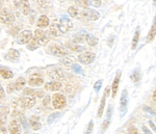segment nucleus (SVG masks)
Segmentation results:
<instances>
[{
  "mask_svg": "<svg viewBox=\"0 0 156 134\" xmlns=\"http://www.w3.org/2000/svg\"><path fill=\"white\" fill-rule=\"evenodd\" d=\"M48 52L50 54L54 55V56L57 57H64L68 54V50L66 47H64L60 44H56V43H53L48 47Z\"/></svg>",
  "mask_w": 156,
  "mask_h": 134,
  "instance_id": "f257e3e1",
  "label": "nucleus"
},
{
  "mask_svg": "<svg viewBox=\"0 0 156 134\" xmlns=\"http://www.w3.org/2000/svg\"><path fill=\"white\" fill-rule=\"evenodd\" d=\"M15 22L14 14L7 9H2L0 11V23L5 25H12Z\"/></svg>",
  "mask_w": 156,
  "mask_h": 134,
  "instance_id": "f03ea898",
  "label": "nucleus"
},
{
  "mask_svg": "<svg viewBox=\"0 0 156 134\" xmlns=\"http://www.w3.org/2000/svg\"><path fill=\"white\" fill-rule=\"evenodd\" d=\"M66 103V97L62 93H54L52 97V105L55 109H62V107H65Z\"/></svg>",
  "mask_w": 156,
  "mask_h": 134,
  "instance_id": "7ed1b4c3",
  "label": "nucleus"
},
{
  "mask_svg": "<svg viewBox=\"0 0 156 134\" xmlns=\"http://www.w3.org/2000/svg\"><path fill=\"white\" fill-rule=\"evenodd\" d=\"M95 58H96V54L93 52H89V51L81 53V54H79L77 57L78 62H79L80 64H83V65L92 64V62L95 60Z\"/></svg>",
  "mask_w": 156,
  "mask_h": 134,
  "instance_id": "20e7f679",
  "label": "nucleus"
},
{
  "mask_svg": "<svg viewBox=\"0 0 156 134\" xmlns=\"http://www.w3.org/2000/svg\"><path fill=\"white\" fill-rule=\"evenodd\" d=\"M80 16L85 18L87 20H90V21H96V20L99 19L100 14L95 9H83L81 12H80Z\"/></svg>",
  "mask_w": 156,
  "mask_h": 134,
  "instance_id": "39448f33",
  "label": "nucleus"
},
{
  "mask_svg": "<svg viewBox=\"0 0 156 134\" xmlns=\"http://www.w3.org/2000/svg\"><path fill=\"white\" fill-rule=\"evenodd\" d=\"M48 76L51 79L53 80H56V81H60V80L65 79V73L64 71L59 68H51L49 71H48Z\"/></svg>",
  "mask_w": 156,
  "mask_h": 134,
  "instance_id": "423d86ee",
  "label": "nucleus"
},
{
  "mask_svg": "<svg viewBox=\"0 0 156 134\" xmlns=\"http://www.w3.org/2000/svg\"><path fill=\"white\" fill-rule=\"evenodd\" d=\"M14 4L16 7H18V9H21L24 15H28L29 12H31L28 0H15Z\"/></svg>",
  "mask_w": 156,
  "mask_h": 134,
  "instance_id": "0eeeda50",
  "label": "nucleus"
},
{
  "mask_svg": "<svg viewBox=\"0 0 156 134\" xmlns=\"http://www.w3.org/2000/svg\"><path fill=\"white\" fill-rule=\"evenodd\" d=\"M34 37H36L37 41L39 42L40 46H46V45L48 44V42H49L48 37H46V34H45L41 28L37 29L36 31H34Z\"/></svg>",
  "mask_w": 156,
  "mask_h": 134,
  "instance_id": "6e6552de",
  "label": "nucleus"
},
{
  "mask_svg": "<svg viewBox=\"0 0 156 134\" xmlns=\"http://www.w3.org/2000/svg\"><path fill=\"white\" fill-rule=\"evenodd\" d=\"M19 100L23 108H31L36 104V97H34V96H24L22 99Z\"/></svg>",
  "mask_w": 156,
  "mask_h": 134,
  "instance_id": "1a4fd4ad",
  "label": "nucleus"
},
{
  "mask_svg": "<svg viewBox=\"0 0 156 134\" xmlns=\"http://www.w3.org/2000/svg\"><path fill=\"white\" fill-rule=\"evenodd\" d=\"M58 24H59L60 32H62V34L68 32L69 30H71L73 28V23L69 19H67V18H62L58 21Z\"/></svg>",
  "mask_w": 156,
  "mask_h": 134,
  "instance_id": "9d476101",
  "label": "nucleus"
},
{
  "mask_svg": "<svg viewBox=\"0 0 156 134\" xmlns=\"http://www.w3.org/2000/svg\"><path fill=\"white\" fill-rule=\"evenodd\" d=\"M110 93V88L109 87H105V90H104V93L102 96V99H101V104L99 106V109H98V113H97V117L98 118H102V115H103V111H104V108H105V103H106V98L107 96Z\"/></svg>",
  "mask_w": 156,
  "mask_h": 134,
  "instance_id": "9b49d317",
  "label": "nucleus"
},
{
  "mask_svg": "<svg viewBox=\"0 0 156 134\" xmlns=\"http://www.w3.org/2000/svg\"><path fill=\"white\" fill-rule=\"evenodd\" d=\"M32 39V32L30 30H23L18 35V43L19 44H27Z\"/></svg>",
  "mask_w": 156,
  "mask_h": 134,
  "instance_id": "f8f14e48",
  "label": "nucleus"
},
{
  "mask_svg": "<svg viewBox=\"0 0 156 134\" xmlns=\"http://www.w3.org/2000/svg\"><path fill=\"white\" fill-rule=\"evenodd\" d=\"M9 134H21V126L17 120H12L9 124Z\"/></svg>",
  "mask_w": 156,
  "mask_h": 134,
  "instance_id": "ddd939ff",
  "label": "nucleus"
},
{
  "mask_svg": "<svg viewBox=\"0 0 156 134\" xmlns=\"http://www.w3.org/2000/svg\"><path fill=\"white\" fill-rule=\"evenodd\" d=\"M43 83H44V80L41 76H39V74H34L29 77L28 84L30 86H41Z\"/></svg>",
  "mask_w": 156,
  "mask_h": 134,
  "instance_id": "4468645a",
  "label": "nucleus"
},
{
  "mask_svg": "<svg viewBox=\"0 0 156 134\" xmlns=\"http://www.w3.org/2000/svg\"><path fill=\"white\" fill-rule=\"evenodd\" d=\"M62 84L60 83V81H50V82H47L45 84V90H50V92H56V90H59L62 88Z\"/></svg>",
  "mask_w": 156,
  "mask_h": 134,
  "instance_id": "2eb2a0df",
  "label": "nucleus"
},
{
  "mask_svg": "<svg viewBox=\"0 0 156 134\" xmlns=\"http://www.w3.org/2000/svg\"><path fill=\"white\" fill-rule=\"evenodd\" d=\"M127 103H128V97H127V90H124L122 93V97H121V104H120V111L121 115H123V113L126 112L127 108Z\"/></svg>",
  "mask_w": 156,
  "mask_h": 134,
  "instance_id": "dca6fc26",
  "label": "nucleus"
},
{
  "mask_svg": "<svg viewBox=\"0 0 156 134\" xmlns=\"http://www.w3.org/2000/svg\"><path fill=\"white\" fill-rule=\"evenodd\" d=\"M49 32L54 37H58L60 34V29H59V24L57 20H54L51 24H50V28H49Z\"/></svg>",
  "mask_w": 156,
  "mask_h": 134,
  "instance_id": "f3484780",
  "label": "nucleus"
},
{
  "mask_svg": "<svg viewBox=\"0 0 156 134\" xmlns=\"http://www.w3.org/2000/svg\"><path fill=\"white\" fill-rule=\"evenodd\" d=\"M120 78H121V72L118 71L117 72V75H115V79H114V82H112V98H115L117 96V92H118V88H119V83H120Z\"/></svg>",
  "mask_w": 156,
  "mask_h": 134,
  "instance_id": "a211bd4d",
  "label": "nucleus"
},
{
  "mask_svg": "<svg viewBox=\"0 0 156 134\" xmlns=\"http://www.w3.org/2000/svg\"><path fill=\"white\" fill-rule=\"evenodd\" d=\"M49 25V19L47 16H45V15H42V16H40V18L37 19V26L39 27V28H46V27H48Z\"/></svg>",
  "mask_w": 156,
  "mask_h": 134,
  "instance_id": "6ab92c4d",
  "label": "nucleus"
},
{
  "mask_svg": "<svg viewBox=\"0 0 156 134\" xmlns=\"http://www.w3.org/2000/svg\"><path fill=\"white\" fill-rule=\"evenodd\" d=\"M0 75L3 79H12L14 77V73L5 67H0Z\"/></svg>",
  "mask_w": 156,
  "mask_h": 134,
  "instance_id": "aec40b11",
  "label": "nucleus"
},
{
  "mask_svg": "<svg viewBox=\"0 0 156 134\" xmlns=\"http://www.w3.org/2000/svg\"><path fill=\"white\" fill-rule=\"evenodd\" d=\"M112 105H110L109 106V109L107 110L106 118H105V121L102 124V132H105V131H106V129L108 128V126H109L110 118H112Z\"/></svg>",
  "mask_w": 156,
  "mask_h": 134,
  "instance_id": "412c9836",
  "label": "nucleus"
},
{
  "mask_svg": "<svg viewBox=\"0 0 156 134\" xmlns=\"http://www.w3.org/2000/svg\"><path fill=\"white\" fill-rule=\"evenodd\" d=\"M156 35V16L153 20V24H152V27H151L150 31H149V34L147 37V42H152L154 40Z\"/></svg>",
  "mask_w": 156,
  "mask_h": 134,
  "instance_id": "4be33fe9",
  "label": "nucleus"
},
{
  "mask_svg": "<svg viewBox=\"0 0 156 134\" xmlns=\"http://www.w3.org/2000/svg\"><path fill=\"white\" fill-rule=\"evenodd\" d=\"M5 123H6V111H4L3 109H0V130L2 132H5V128H4Z\"/></svg>",
  "mask_w": 156,
  "mask_h": 134,
  "instance_id": "5701e85b",
  "label": "nucleus"
},
{
  "mask_svg": "<svg viewBox=\"0 0 156 134\" xmlns=\"http://www.w3.org/2000/svg\"><path fill=\"white\" fill-rule=\"evenodd\" d=\"M30 125H31V128L34 129V130H40L42 127L41 123H40V121H39V118L34 117V115L30 118Z\"/></svg>",
  "mask_w": 156,
  "mask_h": 134,
  "instance_id": "b1692460",
  "label": "nucleus"
},
{
  "mask_svg": "<svg viewBox=\"0 0 156 134\" xmlns=\"http://www.w3.org/2000/svg\"><path fill=\"white\" fill-rule=\"evenodd\" d=\"M25 84H26V80H25L24 77H19L18 79L16 80V82H15V86H16L17 90H23Z\"/></svg>",
  "mask_w": 156,
  "mask_h": 134,
  "instance_id": "393cba45",
  "label": "nucleus"
},
{
  "mask_svg": "<svg viewBox=\"0 0 156 134\" xmlns=\"http://www.w3.org/2000/svg\"><path fill=\"white\" fill-rule=\"evenodd\" d=\"M39 47H40V44H39V42L37 41V39H34V40L31 39L27 43V49L28 50H36Z\"/></svg>",
  "mask_w": 156,
  "mask_h": 134,
  "instance_id": "a878e982",
  "label": "nucleus"
},
{
  "mask_svg": "<svg viewBox=\"0 0 156 134\" xmlns=\"http://www.w3.org/2000/svg\"><path fill=\"white\" fill-rule=\"evenodd\" d=\"M68 12H69V15L73 18H79L80 17V12L78 11V9H76L75 6H70L69 9H68Z\"/></svg>",
  "mask_w": 156,
  "mask_h": 134,
  "instance_id": "bb28decb",
  "label": "nucleus"
},
{
  "mask_svg": "<svg viewBox=\"0 0 156 134\" xmlns=\"http://www.w3.org/2000/svg\"><path fill=\"white\" fill-rule=\"evenodd\" d=\"M140 69H136V70H134L133 71V73H132V75H131V79H132V81L134 82V83H138L140 82Z\"/></svg>",
  "mask_w": 156,
  "mask_h": 134,
  "instance_id": "cd10ccee",
  "label": "nucleus"
},
{
  "mask_svg": "<svg viewBox=\"0 0 156 134\" xmlns=\"http://www.w3.org/2000/svg\"><path fill=\"white\" fill-rule=\"evenodd\" d=\"M37 4H39L40 7H42V9H49V7L52 5L50 0H37Z\"/></svg>",
  "mask_w": 156,
  "mask_h": 134,
  "instance_id": "c85d7f7f",
  "label": "nucleus"
},
{
  "mask_svg": "<svg viewBox=\"0 0 156 134\" xmlns=\"http://www.w3.org/2000/svg\"><path fill=\"white\" fill-rule=\"evenodd\" d=\"M85 41L87 42V44L90 46H96L98 44V39L93 35H90V34H87V37H85Z\"/></svg>",
  "mask_w": 156,
  "mask_h": 134,
  "instance_id": "c756f323",
  "label": "nucleus"
},
{
  "mask_svg": "<svg viewBox=\"0 0 156 134\" xmlns=\"http://www.w3.org/2000/svg\"><path fill=\"white\" fill-rule=\"evenodd\" d=\"M138 40H140V28L136 29L134 34V37H133V40H132V46H131V49L134 50L135 48L137 46V43H138Z\"/></svg>",
  "mask_w": 156,
  "mask_h": 134,
  "instance_id": "7c9ffc66",
  "label": "nucleus"
},
{
  "mask_svg": "<svg viewBox=\"0 0 156 134\" xmlns=\"http://www.w3.org/2000/svg\"><path fill=\"white\" fill-rule=\"evenodd\" d=\"M75 2L78 6L82 7V9H87L90 4V0H75Z\"/></svg>",
  "mask_w": 156,
  "mask_h": 134,
  "instance_id": "2f4dec72",
  "label": "nucleus"
},
{
  "mask_svg": "<svg viewBox=\"0 0 156 134\" xmlns=\"http://www.w3.org/2000/svg\"><path fill=\"white\" fill-rule=\"evenodd\" d=\"M65 58L62 60V64L64 65H66V67H69V65H72L73 62H74V59H73V57L71 56H64Z\"/></svg>",
  "mask_w": 156,
  "mask_h": 134,
  "instance_id": "473e14b6",
  "label": "nucleus"
},
{
  "mask_svg": "<svg viewBox=\"0 0 156 134\" xmlns=\"http://www.w3.org/2000/svg\"><path fill=\"white\" fill-rule=\"evenodd\" d=\"M23 95L24 96H34V97H36V90H32V88H30V87L24 88Z\"/></svg>",
  "mask_w": 156,
  "mask_h": 134,
  "instance_id": "72a5a7b5",
  "label": "nucleus"
},
{
  "mask_svg": "<svg viewBox=\"0 0 156 134\" xmlns=\"http://www.w3.org/2000/svg\"><path fill=\"white\" fill-rule=\"evenodd\" d=\"M9 56L11 57V58L17 59V58H19L20 53H19L18 51H17V50H15V49H11V50H9Z\"/></svg>",
  "mask_w": 156,
  "mask_h": 134,
  "instance_id": "f704fd0d",
  "label": "nucleus"
},
{
  "mask_svg": "<svg viewBox=\"0 0 156 134\" xmlns=\"http://www.w3.org/2000/svg\"><path fill=\"white\" fill-rule=\"evenodd\" d=\"M58 117H59V113H58V112H56V113H52L51 115H49L48 120H47V123H48L49 125H50V124H52V123H53L54 121L56 120V118H58Z\"/></svg>",
  "mask_w": 156,
  "mask_h": 134,
  "instance_id": "c9c22d12",
  "label": "nucleus"
},
{
  "mask_svg": "<svg viewBox=\"0 0 156 134\" xmlns=\"http://www.w3.org/2000/svg\"><path fill=\"white\" fill-rule=\"evenodd\" d=\"M16 90V86H15V82H12V83H9L6 86V92L9 93H11L12 92Z\"/></svg>",
  "mask_w": 156,
  "mask_h": 134,
  "instance_id": "e433bc0d",
  "label": "nucleus"
},
{
  "mask_svg": "<svg viewBox=\"0 0 156 134\" xmlns=\"http://www.w3.org/2000/svg\"><path fill=\"white\" fill-rule=\"evenodd\" d=\"M69 48L71 50H73V51H80V50H84V48H82V47H80V46H77V44H71V45H69Z\"/></svg>",
  "mask_w": 156,
  "mask_h": 134,
  "instance_id": "4c0bfd02",
  "label": "nucleus"
},
{
  "mask_svg": "<svg viewBox=\"0 0 156 134\" xmlns=\"http://www.w3.org/2000/svg\"><path fill=\"white\" fill-rule=\"evenodd\" d=\"M50 100H51V98H50L49 95L45 96L44 100H43V105H44L45 107H49V106H50Z\"/></svg>",
  "mask_w": 156,
  "mask_h": 134,
  "instance_id": "58836bf2",
  "label": "nucleus"
},
{
  "mask_svg": "<svg viewBox=\"0 0 156 134\" xmlns=\"http://www.w3.org/2000/svg\"><path fill=\"white\" fill-rule=\"evenodd\" d=\"M127 133L128 134H138V130L135 126H130L127 130Z\"/></svg>",
  "mask_w": 156,
  "mask_h": 134,
  "instance_id": "ea45409f",
  "label": "nucleus"
},
{
  "mask_svg": "<svg viewBox=\"0 0 156 134\" xmlns=\"http://www.w3.org/2000/svg\"><path fill=\"white\" fill-rule=\"evenodd\" d=\"M93 129H94V123H93V121H90V124H89V126H87V131H85V132H84L83 134H92Z\"/></svg>",
  "mask_w": 156,
  "mask_h": 134,
  "instance_id": "a19ab883",
  "label": "nucleus"
},
{
  "mask_svg": "<svg viewBox=\"0 0 156 134\" xmlns=\"http://www.w3.org/2000/svg\"><path fill=\"white\" fill-rule=\"evenodd\" d=\"M22 28V26H21V24H19V26H14L12 27V34H18V32L20 31V29Z\"/></svg>",
  "mask_w": 156,
  "mask_h": 134,
  "instance_id": "79ce46f5",
  "label": "nucleus"
},
{
  "mask_svg": "<svg viewBox=\"0 0 156 134\" xmlns=\"http://www.w3.org/2000/svg\"><path fill=\"white\" fill-rule=\"evenodd\" d=\"M90 4H93L95 7H99L101 5V0H90Z\"/></svg>",
  "mask_w": 156,
  "mask_h": 134,
  "instance_id": "37998d69",
  "label": "nucleus"
},
{
  "mask_svg": "<svg viewBox=\"0 0 156 134\" xmlns=\"http://www.w3.org/2000/svg\"><path fill=\"white\" fill-rule=\"evenodd\" d=\"M36 97H37V98L45 97V92H44V90H36Z\"/></svg>",
  "mask_w": 156,
  "mask_h": 134,
  "instance_id": "c03bdc74",
  "label": "nucleus"
},
{
  "mask_svg": "<svg viewBox=\"0 0 156 134\" xmlns=\"http://www.w3.org/2000/svg\"><path fill=\"white\" fill-rule=\"evenodd\" d=\"M72 68L76 73H81V67H79L78 65H72Z\"/></svg>",
  "mask_w": 156,
  "mask_h": 134,
  "instance_id": "a18cd8bd",
  "label": "nucleus"
},
{
  "mask_svg": "<svg viewBox=\"0 0 156 134\" xmlns=\"http://www.w3.org/2000/svg\"><path fill=\"white\" fill-rule=\"evenodd\" d=\"M4 97H5V93L3 90V87L0 85V99H4Z\"/></svg>",
  "mask_w": 156,
  "mask_h": 134,
  "instance_id": "49530a36",
  "label": "nucleus"
},
{
  "mask_svg": "<svg viewBox=\"0 0 156 134\" xmlns=\"http://www.w3.org/2000/svg\"><path fill=\"white\" fill-rule=\"evenodd\" d=\"M101 84H102V80H99V81L96 82V84H95L94 88L96 90H99V87H101Z\"/></svg>",
  "mask_w": 156,
  "mask_h": 134,
  "instance_id": "de8ad7c7",
  "label": "nucleus"
},
{
  "mask_svg": "<svg viewBox=\"0 0 156 134\" xmlns=\"http://www.w3.org/2000/svg\"><path fill=\"white\" fill-rule=\"evenodd\" d=\"M143 131H144L145 134H152V132H151V131L146 127V126H143Z\"/></svg>",
  "mask_w": 156,
  "mask_h": 134,
  "instance_id": "09e8293b",
  "label": "nucleus"
},
{
  "mask_svg": "<svg viewBox=\"0 0 156 134\" xmlns=\"http://www.w3.org/2000/svg\"><path fill=\"white\" fill-rule=\"evenodd\" d=\"M149 125L151 126V127H152V129H153V130H154L155 132H156V127H155V125H154V124H153L152 122H151V121H150V122H149Z\"/></svg>",
  "mask_w": 156,
  "mask_h": 134,
  "instance_id": "8fccbe9b",
  "label": "nucleus"
},
{
  "mask_svg": "<svg viewBox=\"0 0 156 134\" xmlns=\"http://www.w3.org/2000/svg\"><path fill=\"white\" fill-rule=\"evenodd\" d=\"M152 98H153V101H154V102L156 103V90H154V92H153V96H152Z\"/></svg>",
  "mask_w": 156,
  "mask_h": 134,
  "instance_id": "3c124183",
  "label": "nucleus"
},
{
  "mask_svg": "<svg viewBox=\"0 0 156 134\" xmlns=\"http://www.w3.org/2000/svg\"><path fill=\"white\" fill-rule=\"evenodd\" d=\"M3 5V0H0V7H2Z\"/></svg>",
  "mask_w": 156,
  "mask_h": 134,
  "instance_id": "603ef678",
  "label": "nucleus"
},
{
  "mask_svg": "<svg viewBox=\"0 0 156 134\" xmlns=\"http://www.w3.org/2000/svg\"><path fill=\"white\" fill-rule=\"evenodd\" d=\"M57 1H58V2H60V3H64V2L66 1V0H57Z\"/></svg>",
  "mask_w": 156,
  "mask_h": 134,
  "instance_id": "864d4df0",
  "label": "nucleus"
},
{
  "mask_svg": "<svg viewBox=\"0 0 156 134\" xmlns=\"http://www.w3.org/2000/svg\"><path fill=\"white\" fill-rule=\"evenodd\" d=\"M153 3H154V6H156V0H153Z\"/></svg>",
  "mask_w": 156,
  "mask_h": 134,
  "instance_id": "5fc2aeb1",
  "label": "nucleus"
}]
</instances>
